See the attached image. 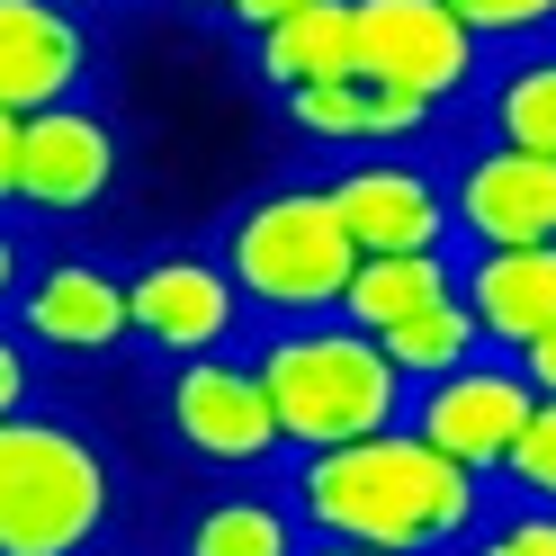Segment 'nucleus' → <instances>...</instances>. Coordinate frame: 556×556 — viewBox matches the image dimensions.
<instances>
[{
	"instance_id": "obj_22",
	"label": "nucleus",
	"mask_w": 556,
	"mask_h": 556,
	"mask_svg": "<svg viewBox=\"0 0 556 556\" xmlns=\"http://www.w3.org/2000/svg\"><path fill=\"white\" fill-rule=\"evenodd\" d=\"M458 27L484 54H520V46H547L556 37V0H448Z\"/></svg>"
},
{
	"instance_id": "obj_13",
	"label": "nucleus",
	"mask_w": 556,
	"mask_h": 556,
	"mask_svg": "<svg viewBox=\"0 0 556 556\" xmlns=\"http://www.w3.org/2000/svg\"><path fill=\"white\" fill-rule=\"evenodd\" d=\"M90 27L73 10H46V0H0V109L37 117L63 99L90 90Z\"/></svg>"
},
{
	"instance_id": "obj_3",
	"label": "nucleus",
	"mask_w": 556,
	"mask_h": 556,
	"mask_svg": "<svg viewBox=\"0 0 556 556\" xmlns=\"http://www.w3.org/2000/svg\"><path fill=\"white\" fill-rule=\"evenodd\" d=\"M117 503V458L73 413L27 404L0 422V556H99Z\"/></svg>"
},
{
	"instance_id": "obj_6",
	"label": "nucleus",
	"mask_w": 556,
	"mask_h": 556,
	"mask_svg": "<svg viewBox=\"0 0 556 556\" xmlns=\"http://www.w3.org/2000/svg\"><path fill=\"white\" fill-rule=\"evenodd\" d=\"M162 422L216 476H278V422L252 377V351H206V359H162Z\"/></svg>"
},
{
	"instance_id": "obj_5",
	"label": "nucleus",
	"mask_w": 556,
	"mask_h": 556,
	"mask_svg": "<svg viewBox=\"0 0 556 556\" xmlns=\"http://www.w3.org/2000/svg\"><path fill=\"white\" fill-rule=\"evenodd\" d=\"M484 54L448 0H351V73L377 90H404L422 109H467L484 81Z\"/></svg>"
},
{
	"instance_id": "obj_11",
	"label": "nucleus",
	"mask_w": 556,
	"mask_h": 556,
	"mask_svg": "<svg viewBox=\"0 0 556 556\" xmlns=\"http://www.w3.org/2000/svg\"><path fill=\"white\" fill-rule=\"evenodd\" d=\"M530 404H539V395H530V377H520L503 351H476L467 368H448V377H431V387H413L404 431H413V440H431L448 467H467V476L494 484L511 431L530 422Z\"/></svg>"
},
{
	"instance_id": "obj_27",
	"label": "nucleus",
	"mask_w": 556,
	"mask_h": 556,
	"mask_svg": "<svg viewBox=\"0 0 556 556\" xmlns=\"http://www.w3.org/2000/svg\"><path fill=\"white\" fill-rule=\"evenodd\" d=\"M296 556H387V547H351V539H305Z\"/></svg>"
},
{
	"instance_id": "obj_16",
	"label": "nucleus",
	"mask_w": 556,
	"mask_h": 556,
	"mask_svg": "<svg viewBox=\"0 0 556 556\" xmlns=\"http://www.w3.org/2000/svg\"><path fill=\"white\" fill-rule=\"evenodd\" d=\"M467 117L484 144H511V153H547L556 162V46H520L494 54L484 81L467 99Z\"/></svg>"
},
{
	"instance_id": "obj_20",
	"label": "nucleus",
	"mask_w": 556,
	"mask_h": 556,
	"mask_svg": "<svg viewBox=\"0 0 556 556\" xmlns=\"http://www.w3.org/2000/svg\"><path fill=\"white\" fill-rule=\"evenodd\" d=\"M377 351H387V368L404 377V387H431V377L467 368L484 341H476V315H467V305H458V296H440V305H422V315L387 324V332H377Z\"/></svg>"
},
{
	"instance_id": "obj_8",
	"label": "nucleus",
	"mask_w": 556,
	"mask_h": 556,
	"mask_svg": "<svg viewBox=\"0 0 556 556\" xmlns=\"http://www.w3.org/2000/svg\"><path fill=\"white\" fill-rule=\"evenodd\" d=\"M10 324L37 359H63V368H99L126 351V269L90 261V252H54L27 269V288L10 296Z\"/></svg>"
},
{
	"instance_id": "obj_19",
	"label": "nucleus",
	"mask_w": 556,
	"mask_h": 556,
	"mask_svg": "<svg viewBox=\"0 0 556 556\" xmlns=\"http://www.w3.org/2000/svg\"><path fill=\"white\" fill-rule=\"evenodd\" d=\"M351 73V0H315V10L278 18L252 37V81L261 90H315V81H341Z\"/></svg>"
},
{
	"instance_id": "obj_4",
	"label": "nucleus",
	"mask_w": 556,
	"mask_h": 556,
	"mask_svg": "<svg viewBox=\"0 0 556 556\" xmlns=\"http://www.w3.org/2000/svg\"><path fill=\"white\" fill-rule=\"evenodd\" d=\"M216 261L233 278V296L252 305V324H305L341 305V278H351V233H341L324 180H269L225 216Z\"/></svg>"
},
{
	"instance_id": "obj_28",
	"label": "nucleus",
	"mask_w": 556,
	"mask_h": 556,
	"mask_svg": "<svg viewBox=\"0 0 556 556\" xmlns=\"http://www.w3.org/2000/svg\"><path fill=\"white\" fill-rule=\"evenodd\" d=\"M46 10H73V18H99V10H126V0H46Z\"/></svg>"
},
{
	"instance_id": "obj_24",
	"label": "nucleus",
	"mask_w": 556,
	"mask_h": 556,
	"mask_svg": "<svg viewBox=\"0 0 556 556\" xmlns=\"http://www.w3.org/2000/svg\"><path fill=\"white\" fill-rule=\"evenodd\" d=\"M296 10H315V0H233V10H225V27H233V37H261V27L296 18Z\"/></svg>"
},
{
	"instance_id": "obj_18",
	"label": "nucleus",
	"mask_w": 556,
	"mask_h": 556,
	"mask_svg": "<svg viewBox=\"0 0 556 556\" xmlns=\"http://www.w3.org/2000/svg\"><path fill=\"white\" fill-rule=\"evenodd\" d=\"M440 296H458V252H359L332 315L377 341L387 324L422 315V305H440Z\"/></svg>"
},
{
	"instance_id": "obj_26",
	"label": "nucleus",
	"mask_w": 556,
	"mask_h": 556,
	"mask_svg": "<svg viewBox=\"0 0 556 556\" xmlns=\"http://www.w3.org/2000/svg\"><path fill=\"white\" fill-rule=\"evenodd\" d=\"M10 189H18V117L0 109V216H10Z\"/></svg>"
},
{
	"instance_id": "obj_7",
	"label": "nucleus",
	"mask_w": 556,
	"mask_h": 556,
	"mask_svg": "<svg viewBox=\"0 0 556 556\" xmlns=\"http://www.w3.org/2000/svg\"><path fill=\"white\" fill-rule=\"evenodd\" d=\"M126 332L144 341L153 359H206V351H233L252 332V305L233 296V278L216 252L198 242H162L126 269Z\"/></svg>"
},
{
	"instance_id": "obj_12",
	"label": "nucleus",
	"mask_w": 556,
	"mask_h": 556,
	"mask_svg": "<svg viewBox=\"0 0 556 556\" xmlns=\"http://www.w3.org/2000/svg\"><path fill=\"white\" fill-rule=\"evenodd\" d=\"M448 189V233L458 252H520V242H556V162L511 153V144H467L440 170Z\"/></svg>"
},
{
	"instance_id": "obj_14",
	"label": "nucleus",
	"mask_w": 556,
	"mask_h": 556,
	"mask_svg": "<svg viewBox=\"0 0 556 556\" xmlns=\"http://www.w3.org/2000/svg\"><path fill=\"white\" fill-rule=\"evenodd\" d=\"M278 109H288V126L305 135V144H324V153H413L440 126V109H422V99H404V90H377L359 73L288 90Z\"/></svg>"
},
{
	"instance_id": "obj_15",
	"label": "nucleus",
	"mask_w": 556,
	"mask_h": 556,
	"mask_svg": "<svg viewBox=\"0 0 556 556\" xmlns=\"http://www.w3.org/2000/svg\"><path fill=\"white\" fill-rule=\"evenodd\" d=\"M458 305L476 315L484 351H520V341L556 332V242H520V252H458Z\"/></svg>"
},
{
	"instance_id": "obj_25",
	"label": "nucleus",
	"mask_w": 556,
	"mask_h": 556,
	"mask_svg": "<svg viewBox=\"0 0 556 556\" xmlns=\"http://www.w3.org/2000/svg\"><path fill=\"white\" fill-rule=\"evenodd\" d=\"M27 269H37V261H27V233L0 216V315H10V296L27 288Z\"/></svg>"
},
{
	"instance_id": "obj_23",
	"label": "nucleus",
	"mask_w": 556,
	"mask_h": 556,
	"mask_svg": "<svg viewBox=\"0 0 556 556\" xmlns=\"http://www.w3.org/2000/svg\"><path fill=\"white\" fill-rule=\"evenodd\" d=\"M37 351H27V341L10 332V324H0V422H10V413H27V404H37Z\"/></svg>"
},
{
	"instance_id": "obj_17",
	"label": "nucleus",
	"mask_w": 556,
	"mask_h": 556,
	"mask_svg": "<svg viewBox=\"0 0 556 556\" xmlns=\"http://www.w3.org/2000/svg\"><path fill=\"white\" fill-rule=\"evenodd\" d=\"M305 547V520L288 511L278 476H233L225 494H206L189 520H180V547L170 556H296Z\"/></svg>"
},
{
	"instance_id": "obj_21",
	"label": "nucleus",
	"mask_w": 556,
	"mask_h": 556,
	"mask_svg": "<svg viewBox=\"0 0 556 556\" xmlns=\"http://www.w3.org/2000/svg\"><path fill=\"white\" fill-rule=\"evenodd\" d=\"M458 556H556V503H511V494H494L484 520L458 539Z\"/></svg>"
},
{
	"instance_id": "obj_1",
	"label": "nucleus",
	"mask_w": 556,
	"mask_h": 556,
	"mask_svg": "<svg viewBox=\"0 0 556 556\" xmlns=\"http://www.w3.org/2000/svg\"><path fill=\"white\" fill-rule=\"evenodd\" d=\"M278 494L305 520V539H351V547H387V556H458V539L484 520L494 484L448 467L431 440L368 431L341 448H305L278 458Z\"/></svg>"
},
{
	"instance_id": "obj_29",
	"label": "nucleus",
	"mask_w": 556,
	"mask_h": 556,
	"mask_svg": "<svg viewBox=\"0 0 556 556\" xmlns=\"http://www.w3.org/2000/svg\"><path fill=\"white\" fill-rule=\"evenodd\" d=\"M170 10H189V18H225L233 0H170Z\"/></svg>"
},
{
	"instance_id": "obj_10",
	"label": "nucleus",
	"mask_w": 556,
	"mask_h": 556,
	"mask_svg": "<svg viewBox=\"0 0 556 556\" xmlns=\"http://www.w3.org/2000/svg\"><path fill=\"white\" fill-rule=\"evenodd\" d=\"M117 170H126L117 126L90 99H63V109L18 117V189H10V206L37 216V225H73L117 189Z\"/></svg>"
},
{
	"instance_id": "obj_2",
	"label": "nucleus",
	"mask_w": 556,
	"mask_h": 556,
	"mask_svg": "<svg viewBox=\"0 0 556 556\" xmlns=\"http://www.w3.org/2000/svg\"><path fill=\"white\" fill-rule=\"evenodd\" d=\"M252 377L269 395L278 448L305 458V448H341L368 431H395L413 387L387 368L368 332H351L341 315H305V324H261L252 341Z\"/></svg>"
},
{
	"instance_id": "obj_9",
	"label": "nucleus",
	"mask_w": 556,
	"mask_h": 556,
	"mask_svg": "<svg viewBox=\"0 0 556 556\" xmlns=\"http://www.w3.org/2000/svg\"><path fill=\"white\" fill-rule=\"evenodd\" d=\"M324 198L351 233V252H458L440 162L422 153H341L324 170Z\"/></svg>"
}]
</instances>
